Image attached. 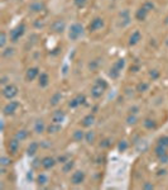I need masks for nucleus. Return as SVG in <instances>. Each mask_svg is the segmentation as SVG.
Listing matches in <instances>:
<instances>
[{"mask_svg":"<svg viewBox=\"0 0 168 190\" xmlns=\"http://www.w3.org/2000/svg\"><path fill=\"white\" fill-rule=\"evenodd\" d=\"M65 118H66V115H65L63 110H56L53 114H52V122H53V123L61 124L62 122L65 121Z\"/></svg>","mask_w":168,"mask_h":190,"instance_id":"10","label":"nucleus"},{"mask_svg":"<svg viewBox=\"0 0 168 190\" xmlns=\"http://www.w3.org/2000/svg\"><path fill=\"white\" fill-rule=\"evenodd\" d=\"M38 148H39V144H38L37 142H32V143L29 144V147H28L27 153H28L29 156H33V155H36V152L38 151Z\"/></svg>","mask_w":168,"mask_h":190,"instance_id":"25","label":"nucleus"},{"mask_svg":"<svg viewBox=\"0 0 168 190\" xmlns=\"http://www.w3.org/2000/svg\"><path fill=\"white\" fill-rule=\"evenodd\" d=\"M72 140L76 142H81L82 140H85V133H83V131H81V129L75 131L72 134Z\"/></svg>","mask_w":168,"mask_h":190,"instance_id":"22","label":"nucleus"},{"mask_svg":"<svg viewBox=\"0 0 168 190\" xmlns=\"http://www.w3.org/2000/svg\"><path fill=\"white\" fill-rule=\"evenodd\" d=\"M73 3H75V5L77 8H82L83 5L86 4V0H73Z\"/></svg>","mask_w":168,"mask_h":190,"instance_id":"42","label":"nucleus"},{"mask_svg":"<svg viewBox=\"0 0 168 190\" xmlns=\"http://www.w3.org/2000/svg\"><path fill=\"white\" fill-rule=\"evenodd\" d=\"M139 41H142V34L139 30H135L129 37V46H135L136 43H139Z\"/></svg>","mask_w":168,"mask_h":190,"instance_id":"14","label":"nucleus"},{"mask_svg":"<svg viewBox=\"0 0 168 190\" xmlns=\"http://www.w3.org/2000/svg\"><path fill=\"white\" fill-rule=\"evenodd\" d=\"M83 33V28L80 23H73L71 27H70V32H68V38L71 41H76L78 39Z\"/></svg>","mask_w":168,"mask_h":190,"instance_id":"2","label":"nucleus"},{"mask_svg":"<svg viewBox=\"0 0 168 190\" xmlns=\"http://www.w3.org/2000/svg\"><path fill=\"white\" fill-rule=\"evenodd\" d=\"M37 183H38V185H40V186L46 185V184L48 183V176H47L46 174H43V172H40V174L37 176Z\"/></svg>","mask_w":168,"mask_h":190,"instance_id":"26","label":"nucleus"},{"mask_svg":"<svg viewBox=\"0 0 168 190\" xmlns=\"http://www.w3.org/2000/svg\"><path fill=\"white\" fill-rule=\"evenodd\" d=\"M6 80H8V77L6 76H3L2 80H0V82H2V84H6Z\"/></svg>","mask_w":168,"mask_h":190,"instance_id":"49","label":"nucleus"},{"mask_svg":"<svg viewBox=\"0 0 168 190\" xmlns=\"http://www.w3.org/2000/svg\"><path fill=\"white\" fill-rule=\"evenodd\" d=\"M28 136H29L28 131H25V129H20V131H18V132L15 133V138L22 142V141H24V140L28 138Z\"/></svg>","mask_w":168,"mask_h":190,"instance_id":"24","label":"nucleus"},{"mask_svg":"<svg viewBox=\"0 0 168 190\" xmlns=\"http://www.w3.org/2000/svg\"><path fill=\"white\" fill-rule=\"evenodd\" d=\"M101 60L100 58H96V60H94V61H91L90 63H89V69L91 70V71H96L97 69H99V66H100V62Z\"/></svg>","mask_w":168,"mask_h":190,"instance_id":"28","label":"nucleus"},{"mask_svg":"<svg viewBox=\"0 0 168 190\" xmlns=\"http://www.w3.org/2000/svg\"><path fill=\"white\" fill-rule=\"evenodd\" d=\"M57 164V160L53 157H51V156H46L42 158V161H40V165L43 168H46V170H49V168H52L55 165Z\"/></svg>","mask_w":168,"mask_h":190,"instance_id":"7","label":"nucleus"},{"mask_svg":"<svg viewBox=\"0 0 168 190\" xmlns=\"http://www.w3.org/2000/svg\"><path fill=\"white\" fill-rule=\"evenodd\" d=\"M68 155H65V156H59L58 158H57V161L58 162H62V164H65V162H67L68 161Z\"/></svg>","mask_w":168,"mask_h":190,"instance_id":"44","label":"nucleus"},{"mask_svg":"<svg viewBox=\"0 0 168 190\" xmlns=\"http://www.w3.org/2000/svg\"><path fill=\"white\" fill-rule=\"evenodd\" d=\"M149 76L152 77V80H155V79L159 77V72L157 71V70H152V71L149 72Z\"/></svg>","mask_w":168,"mask_h":190,"instance_id":"41","label":"nucleus"},{"mask_svg":"<svg viewBox=\"0 0 168 190\" xmlns=\"http://www.w3.org/2000/svg\"><path fill=\"white\" fill-rule=\"evenodd\" d=\"M83 180H85V172L81 171V170L75 171L71 176V183L73 185H80L81 183H83Z\"/></svg>","mask_w":168,"mask_h":190,"instance_id":"6","label":"nucleus"},{"mask_svg":"<svg viewBox=\"0 0 168 190\" xmlns=\"http://www.w3.org/2000/svg\"><path fill=\"white\" fill-rule=\"evenodd\" d=\"M73 165H75V164H73V161L68 160L67 162L63 164V166H62V171H63V172H70L73 168Z\"/></svg>","mask_w":168,"mask_h":190,"instance_id":"29","label":"nucleus"},{"mask_svg":"<svg viewBox=\"0 0 168 190\" xmlns=\"http://www.w3.org/2000/svg\"><path fill=\"white\" fill-rule=\"evenodd\" d=\"M43 9H44V4L39 3V2H34L29 6V10L30 12H33V13H38V12H40V10H43Z\"/></svg>","mask_w":168,"mask_h":190,"instance_id":"19","label":"nucleus"},{"mask_svg":"<svg viewBox=\"0 0 168 190\" xmlns=\"http://www.w3.org/2000/svg\"><path fill=\"white\" fill-rule=\"evenodd\" d=\"M127 122H128V124H130V125H134L136 122H138V118L135 117V114H130L129 117L127 118Z\"/></svg>","mask_w":168,"mask_h":190,"instance_id":"37","label":"nucleus"},{"mask_svg":"<svg viewBox=\"0 0 168 190\" xmlns=\"http://www.w3.org/2000/svg\"><path fill=\"white\" fill-rule=\"evenodd\" d=\"M46 129H47V127H46L44 122L42 121V119H38V121L34 123V132H36V133L40 134V133H43Z\"/></svg>","mask_w":168,"mask_h":190,"instance_id":"17","label":"nucleus"},{"mask_svg":"<svg viewBox=\"0 0 168 190\" xmlns=\"http://www.w3.org/2000/svg\"><path fill=\"white\" fill-rule=\"evenodd\" d=\"M124 66H125V60L124 58H120V60H118L116 62L114 63V67H116L119 71H121L124 69Z\"/></svg>","mask_w":168,"mask_h":190,"instance_id":"35","label":"nucleus"},{"mask_svg":"<svg viewBox=\"0 0 168 190\" xmlns=\"http://www.w3.org/2000/svg\"><path fill=\"white\" fill-rule=\"evenodd\" d=\"M18 95V88L14 84H8L6 86L3 88V97L8 100H12L13 98H15Z\"/></svg>","mask_w":168,"mask_h":190,"instance_id":"4","label":"nucleus"},{"mask_svg":"<svg viewBox=\"0 0 168 190\" xmlns=\"http://www.w3.org/2000/svg\"><path fill=\"white\" fill-rule=\"evenodd\" d=\"M143 188H144V189H153L154 186H153V184H144Z\"/></svg>","mask_w":168,"mask_h":190,"instance_id":"47","label":"nucleus"},{"mask_svg":"<svg viewBox=\"0 0 168 190\" xmlns=\"http://www.w3.org/2000/svg\"><path fill=\"white\" fill-rule=\"evenodd\" d=\"M166 24H168V17L166 18Z\"/></svg>","mask_w":168,"mask_h":190,"instance_id":"51","label":"nucleus"},{"mask_svg":"<svg viewBox=\"0 0 168 190\" xmlns=\"http://www.w3.org/2000/svg\"><path fill=\"white\" fill-rule=\"evenodd\" d=\"M167 150H168V148H166V147H163V146H161V144H157L155 148H154V153H155L157 157L159 158V157H162L163 155L167 153Z\"/></svg>","mask_w":168,"mask_h":190,"instance_id":"23","label":"nucleus"},{"mask_svg":"<svg viewBox=\"0 0 168 190\" xmlns=\"http://www.w3.org/2000/svg\"><path fill=\"white\" fill-rule=\"evenodd\" d=\"M102 27H104V19L97 17V18L91 20V23L89 24V30L90 32H96V30H100Z\"/></svg>","mask_w":168,"mask_h":190,"instance_id":"5","label":"nucleus"},{"mask_svg":"<svg viewBox=\"0 0 168 190\" xmlns=\"http://www.w3.org/2000/svg\"><path fill=\"white\" fill-rule=\"evenodd\" d=\"M10 162H12V160H10L9 157H6V156H2V160H0V165L2 166H8V165H10Z\"/></svg>","mask_w":168,"mask_h":190,"instance_id":"38","label":"nucleus"},{"mask_svg":"<svg viewBox=\"0 0 168 190\" xmlns=\"http://www.w3.org/2000/svg\"><path fill=\"white\" fill-rule=\"evenodd\" d=\"M148 10L147 9H144L143 6H140L138 10H136V13H135V18H136V20H139V22H143V20H145V18H147V15H148Z\"/></svg>","mask_w":168,"mask_h":190,"instance_id":"15","label":"nucleus"},{"mask_svg":"<svg viewBox=\"0 0 168 190\" xmlns=\"http://www.w3.org/2000/svg\"><path fill=\"white\" fill-rule=\"evenodd\" d=\"M119 75H120V71H119L116 67L113 66V67L110 69V71H109V76H110L111 79H118Z\"/></svg>","mask_w":168,"mask_h":190,"instance_id":"30","label":"nucleus"},{"mask_svg":"<svg viewBox=\"0 0 168 190\" xmlns=\"http://www.w3.org/2000/svg\"><path fill=\"white\" fill-rule=\"evenodd\" d=\"M138 69H139V66H132V67H130V71L136 72V71H138Z\"/></svg>","mask_w":168,"mask_h":190,"instance_id":"48","label":"nucleus"},{"mask_svg":"<svg viewBox=\"0 0 168 190\" xmlns=\"http://www.w3.org/2000/svg\"><path fill=\"white\" fill-rule=\"evenodd\" d=\"M148 88H149V85L147 82H140V84H138L136 85V91H139V93H144V91H147L148 90Z\"/></svg>","mask_w":168,"mask_h":190,"instance_id":"33","label":"nucleus"},{"mask_svg":"<svg viewBox=\"0 0 168 190\" xmlns=\"http://www.w3.org/2000/svg\"><path fill=\"white\" fill-rule=\"evenodd\" d=\"M25 32V26L22 23V24H18L14 29L10 30V34H9V38L12 42H18L20 39V37H22L24 34Z\"/></svg>","mask_w":168,"mask_h":190,"instance_id":"3","label":"nucleus"},{"mask_svg":"<svg viewBox=\"0 0 168 190\" xmlns=\"http://www.w3.org/2000/svg\"><path fill=\"white\" fill-rule=\"evenodd\" d=\"M159 161H161L162 164H168V155L166 153V155H163L162 157H159Z\"/></svg>","mask_w":168,"mask_h":190,"instance_id":"45","label":"nucleus"},{"mask_svg":"<svg viewBox=\"0 0 168 190\" xmlns=\"http://www.w3.org/2000/svg\"><path fill=\"white\" fill-rule=\"evenodd\" d=\"M143 125L147 129H155V128H157V122H155L154 119L147 118V119H144V122H143Z\"/></svg>","mask_w":168,"mask_h":190,"instance_id":"21","label":"nucleus"},{"mask_svg":"<svg viewBox=\"0 0 168 190\" xmlns=\"http://www.w3.org/2000/svg\"><path fill=\"white\" fill-rule=\"evenodd\" d=\"M61 98H62L61 93H56L53 97L51 98V105H57V104L61 101Z\"/></svg>","mask_w":168,"mask_h":190,"instance_id":"31","label":"nucleus"},{"mask_svg":"<svg viewBox=\"0 0 168 190\" xmlns=\"http://www.w3.org/2000/svg\"><path fill=\"white\" fill-rule=\"evenodd\" d=\"M110 144H111L110 143V140H104V141L100 142V147H102V148H108Z\"/></svg>","mask_w":168,"mask_h":190,"instance_id":"43","label":"nucleus"},{"mask_svg":"<svg viewBox=\"0 0 168 190\" xmlns=\"http://www.w3.org/2000/svg\"><path fill=\"white\" fill-rule=\"evenodd\" d=\"M19 108V103L18 101H9L5 107H4V109H3V112H4V114H6V115H12V114H14L15 112H17V109Z\"/></svg>","mask_w":168,"mask_h":190,"instance_id":"8","label":"nucleus"},{"mask_svg":"<svg viewBox=\"0 0 168 190\" xmlns=\"http://www.w3.org/2000/svg\"><path fill=\"white\" fill-rule=\"evenodd\" d=\"M19 140L17 138H13V140H10L9 143H8V148H9V152H12V153H17L18 152V148H19Z\"/></svg>","mask_w":168,"mask_h":190,"instance_id":"16","label":"nucleus"},{"mask_svg":"<svg viewBox=\"0 0 168 190\" xmlns=\"http://www.w3.org/2000/svg\"><path fill=\"white\" fill-rule=\"evenodd\" d=\"M85 95H77L76 98H73L71 101H70V108H72V109H75V108H77L78 105H81V104H83L85 103Z\"/></svg>","mask_w":168,"mask_h":190,"instance_id":"11","label":"nucleus"},{"mask_svg":"<svg viewBox=\"0 0 168 190\" xmlns=\"http://www.w3.org/2000/svg\"><path fill=\"white\" fill-rule=\"evenodd\" d=\"M59 129H61V124L52 122L49 125H47V129H46V131H47L49 134H53V133H57Z\"/></svg>","mask_w":168,"mask_h":190,"instance_id":"20","label":"nucleus"},{"mask_svg":"<svg viewBox=\"0 0 168 190\" xmlns=\"http://www.w3.org/2000/svg\"><path fill=\"white\" fill-rule=\"evenodd\" d=\"M144 9H147V10H148V12H151V10H153L154 9V4L152 3V2H145L143 5H142Z\"/></svg>","mask_w":168,"mask_h":190,"instance_id":"40","label":"nucleus"},{"mask_svg":"<svg viewBox=\"0 0 168 190\" xmlns=\"http://www.w3.org/2000/svg\"><path fill=\"white\" fill-rule=\"evenodd\" d=\"M2 55H3V57H5V58H9L10 56H13L14 55V48H5L3 52H2Z\"/></svg>","mask_w":168,"mask_h":190,"instance_id":"34","label":"nucleus"},{"mask_svg":"<svg viewBox=\"0 0 168 190\" xmlns=\"http://www.w3.org/2000/svg\"><path fill=\"white\" fill-rule=\"evenodd\" d=\"M95 138H96L95 132L90 131V132H86V133H85V141H86L87 143H92V142H95Z\"/></svg>","mask_w":168,"mask_h":190,"instance_id":"27","label":"nucleus"},{"mask_svg":"<svg viewBox=\"0 0 168 190\" xmlns=\"http://www.w3.org/2000/svg\"><path fill=\"white\" fill-rule=\"evenodd\" d=\"M128 142L127 141H120L119 142V144H118V148H119V151H125L128 148Z\"/></svg>","mask_w":168,"mask_h":190,"instance_id":"39","label":"nucleus"},{"mask_svg":"<svg viewBox=\"0 0 168 190\" xmlns=\"http://www.w3.org/2000/svg\"><path fill=\"white\" fill-rule=\"evenodd\" d=\"M158 144L166 147V148H168V136H163L161 137V138L158 140Z\"/></svg>","mask_w":168,"mask_h":190,"instance_id":"36","label":"nucleus"},{"mask_svg":"<svg viewBox=\"0 0 168 190\" xmlns=\"http://www.w3.org/2000/svg\"><path fill=\"white\" fill-rule=\"evenodd\" d=\"M38 162H39L38 160H34V162H33V167H34V168H36V167L38 166Z\"/></svg>","mask_w":168,"mask_h":190,"instance_id":"50","label":"nucleus"},{"mask_svg":"<svg viewBox=\"0 0 168 190\" xmlns=\"http://www.w3.org/2000/svg\"><path fill=\"white\" fill-rule=\"evenodd\" d=\"M136 113H138V107H133L130 109V114H136Z\"/></svg>","mask_w":168,"mask_h":190,"instance_id":"46","label":"nucleus"},{"mask_svg":"<svg viewBox=\"0 0 168 190\" xmlns=\"http://www.w3.org/2000/svg\"><path fill=\"white\" fill-rule=\"evenodd\" d=\"M38 84H39V86H40V88H46V86H48V84H49V76H48V73H46V72H40V73H39V76H38Z\"/></svg>","mask_w":168,"mask_h":190,"instance_id":"13","label":"nucleus"},{"mask_svg":"<svg viewBox=\"0 0 168 190\" xmlns=\"http://www.w3.org/2000/svg\"><path fill=\"white\" fill-rule=\"evenodd\" d=\"M94 122H95V115H94V114H89V115H86V117L82 119V127H85V128H87V127H91L94 124Z\"/></svg>","mask_w":168,"mask_h":190,"instance_id":"18","label":"nucleus"},{"mask_svg":"<svg viewBox=\"0 0 168 190\" xmlns=\"http://www.w3.org/2000/svg\"><path fill=\"white\" fill-rule=\"evenodd\" d=\"M37 76H39V69L38 67H30V69H28V71L25 73V79L28 81H33Z\"/></svg>","mask_w":168,"mask_h":190,"instance_id":"12","label":"nucleus"},{"mask_svg":"<svg viewBox=\"0 0 168 190\" xmlns=\"http://www.w3.org/2000/svg\"><path fill=\"white\" fill-rule=\"evenodd\" d=\"M65 28H66V24H65L63 20H61V19L55 20V22L52 23V26H51V29L53 32H56V33H62V32L65 30Z\"/></svg>","mask_w":168,"mask_h":190,"instance_id":"9","label":"nucleus"},{"mask_svg":"<svg viewBox=\"0 0 168 190\" xmlns=\"http://www.w3.org/2000/svg\"><path fill=\"white\" fill-rule=\"evenodd\" d=\"M6 42H8L6 33H5V32H2V33H0V47H2V48H5Z\"/></svg>","mask_w":168,"mask_h":190,"instance_id":"32","label":"nucleus"},{"mask_svg":"<svg viewBox=\"0 0 168 190\" xmlns=\"http://www.w3.org/2000/svg\"><path fill=\"white\" fill-rule=\"evenodd\" d=\"M106 89H108V82L105 81V80H102V79H97V80L95 81V84H94L92 89H91V95H92V98H95V99L101 98L102 94H104V91L106 90Z\"/></svg>","mask_w":168,"mask_h":190,"instance_id":"1","label":"nucleus"}]
</instances>
